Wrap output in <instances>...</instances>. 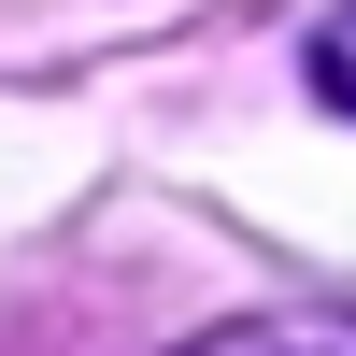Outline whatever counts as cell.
<instances>
[{
	"mask_svg": "<svg viewBox=\"0 0 356 356\" xmlns=\"http://www.w3.org/2000/svg\"><path fill=\"white\" fill-rule=\"evenodd\" d=\"M186 356H356V314L285 300V314H243V328H214V342H186Z\"/></svg>",
	"mask_w": 356,
	"mask_h": 356,
	"instance_id": "6da1fadb",
	"label": "cell"
},
{
	"mask_svg": "<svg viewBox=\"0 0 356 356\" xmlns=\"http://www.w3.org/2000/svg\"><path fill=\"white\" fill-rule=\"evenodd\" d=\"M300 72H314V100H328V114H356V0L314 29V57H300Z\"/></svg>",
	"mask_w": 356,
	"mask_h": 356,
	"instance_id": "7a4b0ae2",
	"label": "cell"
}]
</instances>
